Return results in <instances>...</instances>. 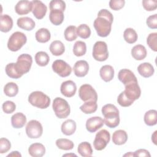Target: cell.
<instances>
[{
  "mask_svg": "<svg viewBox=\"0 0 157 157\" xmlns=\"http://www.w3.org/2000/svg\"><path fill=\"white\" fill-rule=\"evenodd\" d=\"M113 17L112 13L107 9H101L98 13V17L94 20L93 26L98 35L105 37L109 36L111 31Z\"/></svg>",
  "mask_w": 157,
  "mask_h": 157,
  "instance_id": "6da1fadb",
  "label": "cell"
},
{
  "mask_svg": "<svg viewBox=\"0 0 157 157\" xmlns=\"http://www.w3.org/2000/svg\"><path fill=\"white\" fill-rule=\"evenodd\" d=\"M101 111L104 117V123L107 126L110 128H114L119 124V110L115 105L111 104H105L102 107Z\"/></svg>",
  "mask_w": 157,
  "mask_h": 157,
  "instance_id": "7a4b0ae2",
  "label": "cell"
},
{
  "mask_svg": "<svg viewBox=\"0 0 157 157\" xmlns=\"http://www.w3.org/2000/svg\"><path fill=\"white\" fill-rule=\"evenodd\" d=\"M28 101L32 105L41 109L47 108L50 104V98L39 91L32 92L28 96Z\"/></svg>",
  "mask_w": 157,
  "mask_h": 157,
  "instance_id": "3957f363",
  "label": "cell"
},
{
  "mask_svg": "<svg viewBox=\"0 0 157 157\" xmlns=\"http://www.w3.org/2000/svg\"><path fill=\"white\" fill-rule=\"evenodd\" d=\"M52 108L55 115L59 118H66L70 114V105L67 101L61 98L57 97L54 99Z\"/></svg>",
  "mask_w": 157,
  "mask_h": 157,
  "instance_id": "277c9868",
  "label": "cell"
},
{
  "mask_svg": "<svg viewBox=\"0 0 157 157\" xmlns=\"http://www.w3.org/2000/svg\"><path fill=\"white\" fill-rule=\"evenodd\" d=\"M33 63L32 56L26 53L20 55L18 58L14 66L17 72L22 76L25 74L28 73Z\"/></svg>",
  "mask_w": 157,
  "mask_h": 157,
  "instance_id": "5b68a950",
  "label": "cell"
},
{
  "mask_svg": "<svg viewBox=\"0 0 157 157\" xmlns=\"http://www.w3.org/2000/svg\"><path fill=\"white\" fill-rule=\"evenodd\" d=\"M26 35L20 31L13 33L9 37L7 42V47L12 52L19 50L26 42Z\"/></svg>",
  "mask_w": 157,
  "mask_h": 157,
  "instance_id": "8992f818",
  "label": "cell"
},
{
  "mask_svg": "<svg viewBox=\"0 0 157 157\" xmlns=\"http://www.w3.org/2000/svg\"><path fill=\"white\" fill-rule=\"evenodd\" d=\"M93 56L98 61H104L109 57L107 45L104 41H97L93 45Z\"/></svg>",
  "mask_w": 157,
  "mask_h": 157,
  "instance_id": "52a82bcc",
  "label": "cell"
},
{
  "mask_svg": "<svg viewBox=\"0 0 157 157\" xmlns=\"http://www.w3.org/2000/svg\"><path fill=\"white\" fill-rule=\"evenodd\" d=\"M78 95L80 98L84 102H97L98 101V94L96 90L89 84H83L80 87Z\"/></svg>",
  "mask_w": 157,
  "mask_h": 157,
  "instance_id": "ba28073f",
  "label": "cell"
},
{
  "mask_svg": "<svg viewBox=\"0 0 157 157\" xmlns=\"http://www.w3.org/2000/svg\"><path fill=\"white\" fill-rule=\"evenodd\" d=\"M110 135L106 129H101L96 133L95 139L93 141L94 148L98 151L104 149L110 142Z\"/></svg>",
  "mask_w": 157,
  "mask_h": 157,
  "instance_id": "9c48e42d",
  "label": "cell"
},
{
  "mask_svg": "<svg viewBox=\"0 0 157 157\" xmlns=\"http://www.w3.org/2000/svg\"><path fill=\"white\" fill-rule=\"evenodd\" d=\"M43 132V128L41 123L36 120H30L26 126V133L31 139L39 138Z\"/></svg>",
  "mask_w": 157,
  "mask_h": 157,
  "instance_id": "30bf717a",
  "label": "cell"
},
{
  "mask_svg": "<svg viewBox=\"0 0 157 157\" xmlns=\"http://www.w3.org/2000/svg\"><path fill=\"white\" fill-rule=\"evenodd\" d=\"M52 69L61 77H67L72 72L70 65L62 59L55 60L52 64Z\"/></svg>",
  "mask_w": 157,
  "mask_h": 157,
  "instance_id": "8fae6325",
  "label": "cell"
},
{
  "mask_svg": "<svg viewBox=\"0 0 157 157\" xmlns=\"http://www.w3.org/2000/svg\"><path fill=\"white\" fill-rule=\"evenodd\" d=\"M124 93L127 98L134 102L138 99L141 94V90L138 84V82H134L124 86Z\"/></svg>",
  "mask_w": 157,
  "mask_h": 157,
  "instance_id": "7c38bea8",
  "label": "cell"
},
{
  "mask_svg": "<svg viewBox=\"0 0 157 157\" xmlns=\"http://www.w3.org/2000/svg\"><path fill=\"white\" fill-rule=\"evenodd\" d=\"M33 9L32 12L33 15L39 20L42 19L47 11V7L45 4H44L41 1L34 0L32 1Z\"/></svg>",
  "mask_w": 157,
  "mask_h": 157,
  "instance_id": "4fadbf2b",
  "label": "cell"
},
{
  "mask_svg": "<svg viewBox=\"0 0 157 157\" xmlns=\"http://www.w3.org/2000/svg\"><path fill=\"white\" fill-rule=\"evenodd\" d=\"M61 94L67 98L72 97L76 93L77 86L72 80H66L63 82L60 87Z\"/></svg>",
  "mask_w": 157,
  "mask_h": 157,
  "instance_id": "5bb4252c",
  "label": "cell"
},
{
  "mask_svg": "<svg viewBox=\"0 0 157 157\" xmlns=\"http://www.w3.org/2000/svg\"><path fill=\"white\" fill-rule=\"evenodd\" d=\"M104 120L100 117H93L88 118L86 122V128L90 132H94L103 126Z\"/></svg>",
  "mask_w": 157,
  "mask_h": 157,
  "instance_id": "9a60e30c",
  "label": "cell"
},
{
  "mask_svg": "<svg viewBox=\"0 0 157 157\" xmlns=\"http://www.w3.org/2000/svg\"><path fill=\"white\" fill-rule=\"evenodd\" d=\"M118 78L124 86L130 83L137 82L134 74L131 70L128 69H123L120 70L118 74Z\"/></svg>",
  "mask_w": 157,
  "mask_h": 157,
  "instance_id": "2e32d148",
  "label": "cell"
},
{
  "mask_svg": "<svg viewBox=\"0 0 157 157\" xmlns=\"http://www.w3.org/2000/svg\"><path fill=\"white\" fill-rule=\"evenodd\" d=\"M75 75L78 77H85L88 72L89 65L85 60L77 61L73 67Z\"/></svg>",
  "mask_w": 157,
  "mask_h": 157,
  "instance_id": "e0dca14e",
  "label": "cell"
},
{
  "mask_svg": "<svg viewBox=\"0 0 157 157\" xmlns=\"http://www.w3.org/2000/svg\"><path fill=\"white\" fill-rule=\"evenodd\" d=\"M33 4L32 1L21 0L18 1L15 6L16 13L20 15H26L32 11Z\"/></svg>",
  "mask_w": 157,
  "mask_h": 157,
  "instance_id": "ac0fdd59",
  "label": "cell"
},
{
  "mask_svg": "<svg viewBox=\"0 0 157 157\" xmlns=\"http://www.w3.org/2000/svg\"><path fill=\"white\" fill-rule=\"evenodd\" d=\"M28 153L33 157H41L45 153V148L40 143H34L29 146Z\"/></svg>",
  "mask_w": 157,
  "mask_h": 157,
  "instance_id": "d6986e66",
  "label": "cell"
},
{
  "mask_svg": "<svg viewBox=\"0 0 157 157\" xmlns=\"http://www.w3.org/2000/svg\"><path fill=\"white\" fill-rule=\"evenodd\" d=\"M139 74L145 78L152 76L154 74L155 69L153 66L149 63H143L137 67Z\"/></svg>",
  "mask_w": 157,
  "mask_h": 157,
  "instance_id": "ffe728a7",
  "label": "cell"
},
{
  "mask_svg": "<svg viewBox=\"0 0 157 157\" xmlns=\"http://www.w3.org/2000/svg\"><path fill=\"white\" fill-rule=\"evenodd\" d=\"M99 74L104 81L108 82L111 81L114 77V69L110 65H104L101 67Z\"/></svg>",
  "mask_w": 157,
  "mask_h": 157,
  "instance_id": "44dd1931",
  "label": "cell"
},
{
  "mask_svg": "<svg viewBox=\"0 0 157 157\" xmlns=\"http://www.w3.org/2000/svg\"><path fill=\"white\" fill-rule=\"evenodd\" d=\"M13 27V20L9 15H1L0 17V30L3 33H7Z\"/></svg>",
  "mask_w": 157,
  "mask_h": 157,
  "instance_id": "7402d4cb",
  "label": "cell"
},
{
  "mask_svg": "<svg viewBox=\"0 0 157 157\" xmlns=\"http://www.w3.org/2000/svg\"><path fill=\"white\" fill-rule=\"evenodd\" d=\"M17 24L19 28L26 31H31L33 29L36 25L34 21L31 18L28 17L18 18Z\"/></svg>",
  "mask_w": 157,
  "mask_h": 157,
  "instance_id": "603a6c76",
  "label": "cell"
},
{
  "mask_svg": "<svg viewBox=\"0 0 157 157\" xmlns=\"http://www.w3.org/2000/svg\"><path fill=\"white\" fill-rule=\"evenodd\" d=\"M26 123V117L23 113H16L11 117V123L14 128H21L25 126Z\"/></svg>",
  "mask_w": 157,
  "mask_h": 157,
  "instance_id": "cb8c5ba5",
  "label": "cell"
},
{
  "mask_svg": "<svg viewBox=\"0 0 157 157\" xmlns=\"http://www.w3.org/2000/svg\"><path fill=\"white\" fill-rule=\"evenodd\" d=\"M76 123L71 119H69L64 121L61 127L62 132L66 136L72 135L76 130Z\"/></svg>",
  "mask_w": 157,
  "mask_h": 157,
  "instance_id": "d4e9b609",
  "label": "cell"
},
{
  "mask_svg": "<svg viewBox=\"0 0 157 157\" xmlns=\"http://www.w3.org/2000/svg\"><path fill=\"white\" fill-rule=\"evenodd\" d=\"M147 52L145 47L140 44H138L132 47L131 50V55L136 60H142L147 56Z\"/></svg>",
  "mask_w": 157,
  "mask_h": 157,
  "instance_id": "484cf974",
  "label": "cell"
},
{
  "mask_svg": "<svg viewBox=\"0 0 157 157\" xmlns=\"http://www.w3.org/2000/svg\"><path fill=\"white\" fill-rule=\"evenodd\" d=\"M128 140L126 132L122 129L115 131L112 135V142L118 145L124 144Z\"/></svg>",
  "mask_w": 157,
  "mask_h": 157,
  "instance_id": "4316f807",
  "label": "cell"
},
{
  "mask_svg": "<svg viewBox=\"0 0 157 157\" xmlns=\"http://www.w3.org/2000/svg\"><path fill=\"white\" fill-rule=\"evenodd\" d=\"M50 51L55 56H60L65 51V47L60 40H54L50 45Z\"/></svg>",
  "mask_w": 157,
  "mask_h": 157,
  "instance_id": "83f0119b",
  "label": "cell"
},
{
  "mask_svg": "<svg viewBox=\"0 0 157 157\" xmlns=\"http://www.w3.org/2000/svg\"><path fill=\"white\" fill-rule=\"evenodd\" d=\"M35 37L37 42L40 43H45L50 39L51 34L48 29L42 28L36 31Z\"/></svg>",
  "mask_w": 157,
  "mask_h": 157,
  "instance_id": "f1b7e54d",
  "label": "cell"
},
{
  "mask_svg": "<svg viewBox=\"0 0 157 157\" xmlns=\"http://www.w3.org/2000/svg\"><path fill=\"white\" fill-rule=\"evenodd\" d=\"M77 151L83 157H89L93 154L91 145L88 142H81L78 146Z\"/></svg>",
  "mask_w": 157,
  "mask_h": 157,
  "instance_id": "f546056e",
  "label": "cell"
},
{
  "mask_svg": "<svg viewBox=\"0 0 157 157\" xmlns=\"http://www.w3.org/2000/svg\"><path fill=\"white\" fill-rule=\"evenodd\" d=\"M64 14L63 12L53 10L50 11L49 14V20L52 24L58 26L61 25L64 20Z\"/></svg>",
  "mask_w": 157,
  "mask_h": 157,
  "instance_id": "4dcf8cb0",
  "label": "cell"
},
{
  "mask_svg": "<svg viewBox=\"0 0 157 157\" xmlns=\"http://www.w3.org/2000/svg\"><path fill=\"white\" fill-rule=\"evenodd\" d=\"M144 122L150 126H154L157 123V111L156 110H150L145 112L144 115Z\"/></svg>",
  "mask_w": 157,
  "mask_h": 157,
  "instance_id": "1f68e13d",
  "label": "cell"
},
{
  "mask_svg": "<svg viewBox=\"0 0 157 157\" xmlns=\"http://www.w3.org/2000/svg\"><path fill=\"white\" fill-rule=\"evenodd\" d=\"M123 37L125 41L128 44L135 43L138 38V36L136 31L131 28H126L124 30L123 33Z\"/></svg>",
  "mask_w": 157,
  "mask_h": 157,
  "instance_id": "d6a6232c",
  "label": "cell"
},
{
  "mask_svg": "<svg viewBox=\"0 0 157 157\" xmlns=\"http://www.w3.org/2000/svg\"><path fill=\"white\" fill-rule=\"evenodd\" d=\"M35 61L37 65L39 66H45L48 64L50 61L48 55L45 52H38L35 55Z\"/></svg>",
  "mask_w": 157,
  "mask_h": 157,
  "instance_id": "836d02e7",
  "label": "cell"
},
{
  "mask_svg": "<svg viewBox=\"0 0 157 157\" xmlns=\"http://www.w3.org/2000/svg\"><path fill=\"white\" fill-rule=\"evenodd\" d=\"M18 92V85L13 82L7 83L4 87V94L9 97L15 96Z\"/></svg>",
  "mask_w": 157,
  "mask_h": 157,
  "instance_id": "e575fe53",
  "label": "cell"
},
{
  "mask_svg": "<svg viewBox=\"0 0 157 157\" xmlns=\"http://www.w3.org/2000/svg\"><path fill=\"white\" fill-rule=\"evenodd\" d=\"M86 45L85 42L80 40L75 42L73 47V53L77 56H82L86 53Z\"/></svg>",
  "mask_w": 157,
  "mask_h": 157,
  "instance_id": "d590c367",
  "label": "cell"
},
{
  "mask_svg": "<svg viewBox=\"0 0 157 157\" xmlns=\"http://www.w3.org/2000/svg\"><path fill=\"white\" fill-rule=\"evenodd\" d=\"M97 108L98 104L96 102L94 101L85 102V103L80 107V109L86 114H90L95 112L97 110Z\"/></svg>",
  "mask_w": 157,
  "mask_h": 157,
  "instance_id": "8d00e7d4",
  "label": "cell"
},
{
  "mask_svg": "<svg viewBox=\"0 0 157 157\" xmlns=\"http://www.w3.org/2000/svg\"><path fill=\"white\" fill-rule=\"evenodd\" d=\"M56 146L61 150H70L74 148L73 142L67 139H58L56 140Z\"/></svg>",
  "mask_w": 157,
  "mask_h": 157,
  "instance_id": "74e56055",
  "label": "cell"
},
{
  "mask_svg": "<svg viewBox=\"0 0 157 157\" xmlns=\"http://www.w3.org/2000/svg\"><path fill=\"white\" fill-rule=\"evenodd\" d=\"M64 37L67 41H73L77 37V27L74 25L67 26L64 31Z\"/></svg>",
  "mask_w": 157,
  "mask_h": 157,
  "instance_id": "f35d334b",
  "label": "cell"
},
{
  "mask_svg": "<svg viewBox=\"0 0 157 157\" xmlns=\"http://www.w3.org/2000/svg\"><path fill=\"white\" fill-rule=\"evenodd\" d=\"M77 34L82 39H88L91 35L90 28L86 24L80 25L77 28Z\"/></svg>",
  "mask_w": 157,
  "mask_h": 157,
  "instance_id": "ab89813d",
  "label": "cell"
},
{
  "mask_svg": "<svg viewBox=\"0 0 157 157\" xmlns=\"http://www.w3.org/2000/svg\"><path fill=\"white\" fill-rule=\"evenodd\" d=\"M50 11L58 10L64 12L66 9V3L62 0H52L49 4Z\"/></svg>",
  "mask_w": 157,
  "mask_h": 157,
  "instance_id": "60d3db41",
  "label": "cell"
},
{
  "mask_svg": "<svg viewBox=\"0 0 157 157\" xmlns=\"http://www.w3.org/2000/svg\"><path fill=\"white\" fill-rule=\"evenodd\" d=\"M15 63H9L6 65V68H5V71H6V74L10 78H20L21 76L20 75H19L15 69V66H14Z\"/></svg>",
  "mask_w": 157,
  "mask_h": 157,
  "instance_id": "b9f144b4",
  "label": "cell"
},
{
  "mask_svg": "<svg viewBox=\"0 0 157 157\" xmlns=\"http://www.w3.org/2000/svg\"><path fill=\"white\" fill-rule=\"evenodd\" d=\"M147 42L149 47L154 52L157 51V33H150L147 39Z\"/></svg>",
  "mask_w": 157,
  "mask_h": 157,
  "instance_id": "7bdbcfd3",
  "label": "cell"
},
{
  "mask_svg": "<svg viewBox=\"0 0 157 157\" xmlns=\"http://www.w3.org/2000/svg\"><path fill=\"white\" fill-rule=\"evenodd\" d=\"M117 102L120 105H121V107H129L131 105H132V103L134 102V101L130 100L128 98L126 97L124 91H122L118 95V98H117Z\"/></svg>",
  "mask_w": 157,
  "mask_h": 157,
  "instance_id": "ee69618b",
  "label": "cell"
},
{
  "mask_svg": "<svg viewBox=\"0 0 157 157\" xmlns=\"http://www.w3.org/2000/svg\"><path fill=\"white\" fill-rule=\"evenodd\" d=\"M2 110L5 113L9 114L13 113L16 109L15 104L10 101H7L2 104Z\"/></svg>",
  "mask_w": 157,
  "mask_h": 157,
  "instance_id": "f6af8a7d",
  "label": "cell"
},
{
  "mask_svg": "<svg viewBox=\"0 0 157 157\" xmlns=\"http://www.w3.org/2000/svg\"><path fill=\"white\" fill-rule=\"evenodd\" d=\"M11 148L10 141L2 137L0 139V153L1 154L7 152Z\"/></svg>",
  "mask_w": 157,
  "mask_h": 157,
  "instance_id": "bcb514c9",
  "label": "cell"
},
{
  "mask_svg": "<svg viewBox=\"0 0 157 157\" xmlns=\"http://www.w3.org/2000/svg\"><path fill=\"white\" fill-rule=\"evenodd\" d=\"M142 6L147 11H153L157 8V1L156 0H143Z\"/></svg>",
  "mask_w": 157,
  "mask_h": 157,
  "instance_id": "7dc6e473",
  "label": "cell"
},
{
  "mask_svg": "<svg viewBox=\"0 0 157 157\" xmlns=\"http://www.w3.org/2000/svg\"><path fill=\"white\" fill-rule=\"evenodd\" d=\"M125 4L124 0H110L109 2L110 7L114 10H119L122 9Z\"/></svg>",
  "mask_w": 157,
  "mask_h": 157,
  "instance_id": "c3c4849f",
  "label": "cell"
},
{
  "mask_svg": "<svg viewBox=\"0 0 157 157\" xmlns=\"http://www.w3.org/2000/svg\"><path fill=\"white\" fill-rule=\"evenodd\" d=\"M147 26L151 29H156L157 28V14L149 16L146 21Z\"/></svg>",
  "mask_w": 157,
  "mask_h": 157,
  "instance_id": "681fc988",
  "label": "cell"
},
{
  "mask_svg": "<svg viewBox=\"0 0 157 157\" xmlns=\"http://www.w3.org/2000/svg\"><path fill=\"white\" fill-rule=\"evenodd\" d=\"M134 156H148L150 157L151 155L149 151L145 149H139L134 153Z\"/></svg>",
  "mask_w": 157,
  "mask_h": 157,
  "instance_id": "f907efd6",
  "label": "cell"
},
{
  "mask_svg": "<svg viewBox=\"0 0 157 157\" xmlns=\"http://www.w3.org/2000/svg\"><path fill=\"white\" fill-rule=\"evenodd\" d=\"M7 156V157H9V156H19V157H21V155L17 151H12L11 153H9Z\"/></svg>",
  "mask_w": 157,
  "mask_h": 157,
  "instance_id": "816d5d0a",
  "label": "cell"
},
{
  "mask_svg": "<svg viewBox=\"0 0 157 157\" xmlns=\"http://www.w3.org/2000/svg\"><path fill=\"white\" fill-rule=\"evenodd\" d=\"M156 132H157V131H155L151 136V140L155 145H156Z\"/></svg>",
  "mask_w": 157,
  "mask_h": 157,
  "instance_id": "f5cc1de1",
  "label": "cell"
},
{
  "mask_svg": "<svg viewBox=\"0 0 157 157\" xmlns=\"http://www.w3.org/2000/svg\"><path fill=\"white\" fill-rule=\"evenodd\" d=\"M134 156V153H132V152H129L128 153H126V154L124 155V156Z\"/></svg>",
  "mask_w": 157,
  "mask_h": 157,
  "instance_id": "db71d44e",
  "label": "cell"
},
{
  "mask_svg": "<svg viewBox=\"0 0 157 157\" xmlns=\"http://www.w3.org/2000/svg\"><path fill=\"white\" fill-rule=\"evenodd\" d=\"M76 156L77 155L75 154H65L63 155V156Z\"/></svg>",
  "mask_w": 157,
  "mask_h": 157,
  "instance_id": "11a10c76",
  "label": "cell"
}]
</instances>
